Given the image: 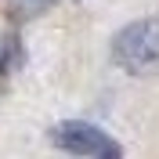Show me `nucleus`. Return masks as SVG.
<instances>
[{
  "instance_id": "2",
  "label": "nucleus",
  "mask_w": 159,
  "mask_h": 159,
  "mask_svg": "<svg viewBox=\"0 0 159 159\" xmlns=\"http://www.w3.org/2000/svg\"><path fill=\"white\" fill-rule=\"evenodd\" d=\"M51 141L58 145L61 152H72V156H105V159H119L123 148H119L112 138H105L98 127H90L83 119H69V123H58L51 130Z\"/></svg>"
},
{
  "instance_id": "1",
  "label": "nucleus",
  "mask_w": 159,
  "mask_h": 159,
  "mask_svg": "<svg viewBox=\"0 0 159 159\" xmlns=\"http://www.w3.org/2000/svg\"><path fill=\"white\" fill-rule=\"evenodd\" d=\"M112 58L123 65V69L138 72H156L159 69V22L156 18H145V22H134L112 40Z\"/></svg>"
}]
</instances>
